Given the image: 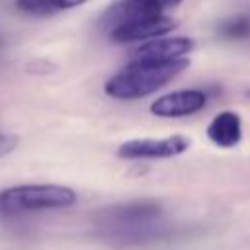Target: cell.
I'll use <instances>...</instances> for the list:
<instances>
[{
    "label": "cell",
    "mask_w": 250,
    "mask_h": 250,
    "mask_svg": "<svg viewBox=\"0 0 250 250\" xmlns=\"http://www.w3.org/2000/svg\"><path fill=\"white\" fill-rule=\"evenodd\" d=\"M98 225L105 236L119 244H139L158 238L162 230V209L156 201L143 199L104 209Z\"/></svg>",
    "instance_id": "cell-1"
},
{
    "label": "cell",
    "mask_w": 250,
    "mask_h": 250,
    "mask_svg": "<svg viewBox=\"0 0 250 250\" xmlns=\"http://www.w3.org/2000/svg\"><path fill=\"white\" fill-rule=\"evenodd\" d=\"M188 66L189 61L186 57L166 62L133 59L127 66H123L105 82L104 90L115 100H139L154 94L158 88L174 80Z\"/></svg>",
    "instance_id": "cell-2"
},
{
    "label": "cell",
    "mask_w": 250,
    "mask_h": 250,
    "mask_svg": "<svg viewBox=\"0 0 250 250\" xmlns=\"http://www.w3.org/2000/svg\"><path fill=\"white\" fill-rule=\"evenodd\" d=\"M76 203V193L64 186H14L0 191V215H21L43 209H64Z\"/></svg>",
    "instance_id": "cell-3"
},
{
    "label": "cell",
    "mask_w": 250,
    "mask_h": 250,
    "mask_svg": "<svg viewBox=\"0 0 250 250\" xmlns=\"http://www.w3.org/2000/svg\"><path fill=\"white\" fill-rule=\"evenodd\" d=\"M191 141L184 135H172L164 139H133L117 148L119 158H170L186 152Z\"/></svg>",
    "instance_id": "cell-4"
},
{
    "label": "cell",
    "mask_w": 250,
    "mask_h": 250,
    "mask_svg": "<svg viewBox=\"0 0 250 250\" xmlns=\"http://www.w3.org/2000/svg\"><path fill=\"white\" fill-rule=\"evenodd\" d=\"M207 94L201 90H178L156 98L150 104V113L156 117H186L205 107Z\"/></svg>",
    "instance_id": "cell-5"
},
{
    "label": "cell",
    "mask_w": 250,
    "mask_h": 250,
    "mask_svg": "<svg viewBox=\"0 0 250 250\" xmlns=\"http://www.w3.org/2000/svg\"><path fill=\"white\" fill-rule=\"evenodd\" d=\"M174 27H176V21L172 18L160 14V16L143 18V20L125 23L121 27H115L107 35L113 43H133V41H141V39H154V37L166 35Z\"/></svg>",
    "instance_id": "cell-6"
},
{
    "label": "cell",
    "mask_w": 250,
    "mask_h": 250,
    "mask_svg": "<svg viewBox=\"0 0 250 250\" xmlns=\"http://www.w3.org/2000/svg\"><path fill=\"white\" fill-rule=\"evenodd\" d=\"M193 49V39L189 37H154L146 43H143L135 51V59L139 61H156V62H166V61H176L186 57Z\"/></svg>",
    "instance_id": "cell-7"
},
{
    "label": "cell",
    "mask_w": 250,
    "mask_h": 250,
    "mask_svg": "<svg viewBox=\"0 0 250 250\" xmlns=\"http://www.w3.org/2000/svg\"><path fill=\"white\" fill-rule=\"evenodd\" d=\"M207 137L221 148H232L242 139V121L234 111H221L207 125Z\"/></svg>",
    "instance_id": "cell-8"
},
{
    "label": "cell",
    "mask_w": 250,
    "mask_h": 250,
    "mask_svg": "<svg viewBox=\"0 0 250 250\" xmlns=\"http://www.w3.org/2000/svg\"><path fill=\"white\" fill-rule=\"evenodd\" d=\"M88 0H18V8L21 12L33 14V16H51L57 12L72 10L76 6H82Z\"/></svg>",
    "instance_id": "cell-9"
},
{
    "label": "cell",
    "mask_w": 250,
    "mask_h": 250,
    "mask_svg": "<svg viewBox=\"0 0 250 250\" xmlns=\"http://www.w3.org/2000/svg\"><path fill=\"white\" fill-rule=\"evenodd\" d=\"M219 35L225 39H248L250 37V16H232L219 25Z\"/></svg>",
    "instance_id": "cell-10"
},
{
    "label": "cell",
    "mask_w": 250,
    "mask_h": 250,
    "mask_svg": "<svg viewBox=\"0 0 250 250\" xmlns=\"http://www.w3.org/2000/svg\"><path fill=\"white\" fill-rule=\"evenodd\" d=\"M18 143H20V139L16 135H0V158L10 154L18 146Z\"/></svg>",
    "instance_id": "cell-11"
},
{
    "label": "cell",
    "mask_w": 250,
    "mask_h": 250,
    "mask_svg": "<svg viewBox=\"0 0 250 250\" xmlns=\"http://www.w3.org/2000/svg\"><path fill=\"white\" fill-rule=\"evenodd\" d=\"M152 2H156L160 8H164V10H168V8H174V6H178L182 0H152Z\"/></svg>",
    "instance_id": "cell-12"
},
{
    "label": "cell",
    "mask_w": 250,
    "mask_h": 250,
    "mask_svg": "<svg viewBox=\"0 0 250 250\" xmlns=\"http://www.w3.org/2000/svg\"><path fill=\"white\" fill-rule=\"evenodd\" d=\"M0 47H2V37H0Z\"/></svg>",
    "instance_id": "cell-13"
}]
</instances>
